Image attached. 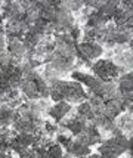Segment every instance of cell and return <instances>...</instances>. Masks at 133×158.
Here are the masks:
<instances>
[{
	"label": "cell",
	"instance_id": "obj_1",
	"mask_svg": "<svg viewBox=\"0 0 133 158\" xmlns=\"http://www.w3.org/2000/svg\"><path fill=\"white\" fill-rule=\"evenodd\" d=\"M127 149H132V140H127L124 136L118 135L117 138L108 139L99 146V155L102 158H117Z\"/></svg>",
	"mask_w": 133,
	"mask_h": 158
},
{
	"label": "cell",
	"instance_id": "obj_2",
	"mask_svg": "<svg viewBox=\"0 0 133 158\" xmlns=\"http://www.w3.org/2000/svg\"><path fill=\"white\" fill-rule=\"evenodd\" d=\"M92 71L95 73V76L98 77V80H101L104 83L111 81L114 77H117V67H115V64H112L108 59H99L93 65Z\"/></svg>",
	"mask_w": 133,
	"mask_h": 158
},
{
	"label": "cell",
	"instance_id": "obj_3",
	"mask_svg": "<svg viewBox=\"0 0 133 158\" xmlns=\"http://www.w3.org/2000/svg\"><path fill=\"white\" fill-rule=\"evenodd\" d=\"M31 143H34V136L27 135V133H21L18 138L14 139V140L9 143V148L16 151L18 154H22L24 151H27V148Z\"/></svg>",
	"mask_w": 133,
	"mask_h": 158
},
{
	"label": "cell",
	"instance_id": "obj_4",
	"mask_svg": "<svg viewBox=\"0 0 133 158\" xmlns=\"http://www.w3.org/2000/svg\"><path fill=\"white\" fill-rule=\"evenodd\" d=\"M78 56L83 59V61H87V59H93V58H98L101 53H102V49L96 46V44H90V43H83L80 44L77 49Z\"/></svg>",
	"mask_w": 133,
	"mask_h": 158
},
{
	"label": "cell",
	"instance_id": "obj_5",
	"mask_svg": "<svg viewBox=\"0 0 133 158\" xmlns=\"http://www.w3.org/2000/svg\"><path fill=\"white\" fill-rule=\"evenodd\" d=\"M86 96L84 95L83 87L80 86V83L77 81H71L67 84V93H65V99H68L70 102H78L80 99H83Z\"/></svg>",
	"mask_w": 133,
	"mask_h": 158
},
{
	"label": "cell",
	"instance_id": "obj_6",
	"mask_svg": "<svg viewBox=\"0 0 133 158\" xmlns=\"http://www.w3.org/2000/svg\"><path fill=\"white\" fill-rule=\"evenodd\" d=\"M67 81H55L50 87V96L55 102H64L67 93Z\"/></svg>",
	"mask_w": 133,
	"mask_h": 158
},
{
	"label": "cell",
	"instance_id": "obj_7",
	"mask_svg": "<svg viewBox=\"0 0 133 158\" xmlns=\"http://www.w3.org/2000/svg\"><path fill=\"white\" fill-rule=\"evenodd\" d=\"M70 110H71V106L68 102H56L55 106L49 111V114L52 118H55L56 121H59L61 118H64L70 112Z\"/></svg>",
	"mask_w": 133,
	"mask_h": 158
},
{
	"label": "cell",
	"instance_id": "obj_8",
	"mask_svg": "<svg viewBox=\"0 0 133 158\" xmlns=\"http://www.w3.org/2000/svg\"><path fill=\"white\" fill-rule=\"evenodd\" d=\"M21 158H49L48 151L43 148H34V149H27L22 154H19Z\"/></svg>",
	"mask_w": 133,
	"mask_h": 158
},
{
	"label": "cell",
	"instance_id": "obj_9",
	"mask_svg": "<svg viewBox=\"0 0 133 158\" xmlns=\"http://www.w3.org/2000/svg\"><path fill=\"white\" fill-rule=\"evenodd\" d=\"M70 152L73 155H76V157H86V155H89L90 154V148H87V146H83V145L77 143V142H71L70 145Z\"/></svg>",
	"mask_w": 133,
	"mask_h": 158
},
{
	"label": "cell",
	"instance_id": "obj_10",
	"mask_svg": "<svg viewBox=\"0 0 133 158\" xmlns=\"http://www.w3.org/2000/svg\"><path fill=\"white\" fill-rule=\"evenodd\" d=\"M68 129L71 130V133L73 135H81L84 130V121L81 120V118H73V120H70L68 121Z\"/></svg>",
	"mask_w": 133,
	"mask_h": 158
},
{
	"label": "cell",
	"instance_id": "obj_11",
	"mask_svg": "<svg viewBox=\"0 0 133 158\" xmlns=\"http://www.w3.org/2000/svg\"><path fill=\"white\" fill-rule=\"evenodd\" d=\"M120 89L123 90L124 93H126L127 90H129V93H130V90H132V74H126V76L121 78V83H120Z\"/></svg>",
	"mask_w": 133,
	"mask_h": 158
},
{
	"label": "cell",
	"instance_id": "obj_12",
	"mask_svg": "<svg viewBox=\"0 0 133 158\" xmlns=\"http://www.w3.org/2000/svg\"><path fill=\"white\" fill-rule=\"evenodd\" d=\"M48 151V155L49 158H64L62 155V148L59 146V145H52L49 149H46Z\"/></svg>",
	"mask_w": 133,
	"mask_h": 158
},
{
	"label": "cell",
	"instance_id": "obj_13",
	"mask_svg": "<svg viewBox=\"0 0 133 158\" xmlns=\"http://www.w3.org/2000/svg\"><path fill=\"white\" fill-rule=\"evenodd\" d=\"M10 112L9 111H3L0 110V124H7L10 121Z\"/></svg>",
	"mask_w": 133,
	"mask_h": 158
},
{
	"label": "cell",
	"instance_id": "obj_14",
	"mask_svg": "<svg viewBox=\"0 0 133 158\" xmlns=\"http://www.w3.org/2000/svg\"><path fill=\"white\" fill-rule=\"evenodd\" d=\"M78 158H102V157L96 154V155H86V157H78Z\"/></svg>",
	"mask_w": 133,
	"mask_h": 158
},
{
	"label": "cell",
	"instance_id": "obj_15",
	"mask_svg": "<svg viewBox=\"0 0 133 158\" xmlns=\"http://www.w3.org/2000/svg\"><path fill=\"white\" fill-rule=\"evenodd\" d=\"M5 158H12V157H10V155H7V154H6V155H5Z\"/></svg>",
	"mask_w": 133,
	"mask_h": 158
}]
</instances>
